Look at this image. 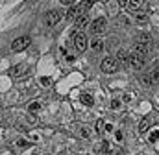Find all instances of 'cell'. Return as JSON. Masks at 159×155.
I'll list each match as a JSON object with an SVG mask.
<instances>
[{"label": "cell", "mask_w": 159, "mask_h": 155, "mask_svg": "<svg viewBox=\"0 0 159 155\" xmlns=\"http://www.w3.org/2000/svg\"><path fill=\"white\" fill-rule=\"evenodd\" d=\"M61 4H63V6H67V8H72L76 2H71V0H61Z\"/></svg>", "instance_id": "obj_20"}, {"label": "cell", "mask_w": 159, "mask_h": 155, "mask_svg": "<svg viewBox=\"0 0 159 155\" xmlns=\"http://www.w3.org/2000/svg\"><path fill=\"white\" fill-rule=\"evenodd\" d=\"M100 68H102V72H106V74L117 72V70H118V61H117V57H106V59L102 61Z\"/></svg>", "instance_id": "obj_2"}, {"label": "cell", "mask_w": 159, "mask_h": 155, "mask_svg": "<svg viewBox=\"0 0 159 155\" xmlns=\"http://www.w3.org/2000/svg\"><path fill=\"white\" fill-rule=\"evenodd\" d=\"M26 70H28V68L24 67V65H15V67L9 68V76L15 78V79H21V78H24Z\"/></svg>", "instance_id": "obj_7"}, {"label": "cell", "mask_w": 159, "mask_h": 155, "mask_svg": "<svg viewBox=\"0 0 159 155\" xmlns=\"http://www.w3.org/2000/svg\"><path fill=\"white\" fill-rule=\"evenodd\" d=\"M28 122H30V124H35V122H37V118L33 116L32 113H30V114H28Z\"/></svg>", "instance_id": "obj_22"}, {"label": "cell", "mask_w": 159, "mask_h": 155, "mask_svg": "<svg viewBox=\"0 0 159 155\" xmlns=\"http://www.w3.org/2000/svg\"><path fill=\"white\" fill-rule=\"evenodd\" d=\"M17 144H19L21 148H28V146H30V142H26V141H17Z\"/></svg>", "instance_id": "obj_21"}, {"label": "cell", "mask_w": 159, "mask_h": 155, "mask_svg": "<svg viewBox=\"0 0 159 155\" xmlns=\"http://www.w3.org/2000/svg\"><path fill=\"white\" fill-rule=\"evenodd\" d=\"M159 138V129H153V131L150 133V142H156Z\"/></svg>", "instance_id": "obj_19"}, {"label": "cell", "mask_w": 159, "mask_h": 155, "mask_svg": "<svg viewBox=\"0 0 159 155\" xmlns=\"http://www.w3.org/2000/svg\"><path fill=\"white\" fill-rule=\"evenodd\" d=\"M32 43V39H30L28 35H24V37H17L15 41L11 43V50L13 52H22L24 48H28V44Z\"/></svg>", "instance_id": "obj_5"}, {"label": "cell", "mask_w": 159, "mask_h": 155, "mask_svg": "<svg viewBox=\"0 0 159 155\" xmlns=\"http://www.w3.org/2000/svg\"><path fill=\"white\" fill-rule=\"evenodd\" d=\"M128 52L126 50H118V54H117V61H120V63H126L128 65Z\"/></svg>", "instance_id": "obj_14"}, {"label": "cell", "mask_w": 159, "mask_h": 155, "mask_svg": "<svg viewBox=\"0 0 159 155\" xmlns=\"http://www.w3.org/2000/svg\"><path fill=\"white\" fill-rule=\"evenodd\" d=\"M104 129H106V131H109V133H113V126H111V124H106V126H104Z\"/></svg>", "instance_id": "obj_26"}, {"label": "cell", "mask_w": 159, "mask_h": 155, "mask_svg": "<svg viewBox=\"0 0 159 155\" xmlns=\"http://www.w3.org/2000/svg\"><path fill=\"white\" fill-rule=\"evenodd\" d=\"M102 126H104V122H102V120H98V122H96V129H98V131L102 129Z\"/></svg>", "instance_id": "obj_28"}, {"label": "cell", "mask_w": 159, "mask_h": 155, "mask_svg": "<svg viewBox=\"0 0 159 155\" xmlns=\"http://www.w3.org/2000/svg\"><path fill=\"white\" fill-rule=\"evenodd\" d=\"M72 41H74V46H76L80 52H83V50L89 46V41H87V37L83 35V33H74Z\"/></svg>", "instance_id": "obj_6"}, {"label": "cell", "mask_w": 159, "mask_h": 155, "mask_svg": "<svg viewBox=\"0 0 159 155\" xmlns=\"http://www.w3.org/2000/svg\"><path fill=\"white\" fill-rule=\"evenodd\" d=\"M109 149V144H107V141H100L96 144V146H94V152L96 153H106Z\"/></svg>", "instance_id": "obj_10"}, {"label": "cell", "mask_w": 159, "mask_h": 155, "mask_svg": "<svg viewBox=\"0 0 159 155\" xmlns=\"http://www.w3.org/2000/svg\"><path fill=\"white\" fill-rule=\"evenodd\" d=\"M115 137H117V141H122V133H120V131H117Z\"/></svg>", "instance_id": "obj_29"}, {"label": "cell", "mask_w": 159, "mask_h": 155, "mask_svg": "<svg viewBox=\"0 0 159 155\" xmlns=\"http://www.w3.org/2000/svg\"><path fill=\"white\" fill-rule=\"evenodd\" d=\"M74 24H76V28H80V30L85 28L87 24H89V15H87V13H82V15L76 19V22H74Z\"/></svg>", "instance_id": "obj_9"}, {"label": "cell", "mask_w": 159, "mask_h": 155, "mask_svg": "<svg viewBox=\"0 0 159 155\" xmlns=\"http://www.w3.org/2000/svg\"><path fill=\"white\" fill-rule=\"evenodd\" d=\"M111 107H113V109H118V107H120V102H118V100H113V102H111Z\"/></svg>", "instance_id": "obj_23"}, {"label": "cell", "mask_w": 159, "mask_h": 155, "mask_svg": "<svg viewBox=\"0 0 159 155\" xmlns=\"http://www.w3.org/2000/svg\"><path fill=\"white\" fill-rule=\"evenodd\" d=\"M146 21H148V15L142 13V11H139L137 13V22H146Z\"/></svg>", "instance_id": "obj_18"}, {"label": "cell", "mask_w": 159, "mask_h": 155, "mask_svg": "<svg viewBox=\"0 0 159 155\" xmlns=\"http://www.w3.org/2000/svg\"><path fill=\"white\" fill-rule=\"evenodd\" d=\"M80 102H82L83 105L91 107L93 103H94V100H93V96H91V94H82V96H80Z\"/></svg>", "instance_id": "obj_11"}, {"label": "cell", "mask_w": 159, "mask_h": 155, "mask_svg": "<svg viewBox=\"0 0 159 155\" xmlns=\"http://www.w3.org/2000/svg\"><path fill=\"white\" fill-rule=\"evenodd\" d=\"M91 48L93 50H102L104 48V41L102 39H94V41H91Z\"/></svg>", "instance_id": "obj_16"}, {"label": "cell", "mask_w": 159, "mask_h": 155, "mask_svg": "<svg viewBox=\"0 0 159 155\" xmlns=\"http://www.w3.org/2000/svg\"><path fill=\"white\" fill-rule=\"evenodd\" d=\"M150 76H152V79H153V83H159V61L153 65V68H152Z\"/></svg>", "instance_id": "obj_12"}, {"label": "cell", "mask_w": 159, "mask_h": 155, "mask_svg": "<svg viewBox=\"0 0 159 155\" xmlns=\"http://www.w3.org/2000/svg\"><path fill=\"white\" fill-rule=\"evenodd\" d=\"M39 109H41V103H39V102H32V103H30V107H28V111L30 113H35V111H39Z\"/></svg>", "instance_id": "obj_17"}, {"label": "cell", "mask_w": 159, "mask_h": 155, "mask_svg": "<svg viewBox=\"0 0 159 155\" xmlns=\"http://www.w3.org/2000/svg\"><path fill=\"white\" fill-rule=\"evenodd\" d=\"M65 59H67L68 63H74V59H76V57H74L72 54H67V56H65Z\"/></svg>", "instance_id": "obj_24"}, {"label": "cell", "mask_w": 159, "mask_h": 155, "mask_svg": "<svg viewBox=\"0 0 159 155\" xmlns=\"http://www.w3.org/2000/svg\"><path fill=\"white\" fill-rule=\"evenodd\" d=\"M59 21H61V13H59L57 9H48V11L44 13V24H46V26H56Z\"/></svg>", "instance_id": "obj_4"}, {"label": "cell", "mask_w": 159, "mask_h": 155, "mask_svg": "<svg viewBox=\"0 0 159 155\" xmlns=\"http://www.w3.org/2000/svg\"><path fill=\"white\" fill-rule=\"evenodd\" d=\"M135 44H144V46H152V37L146 33H139L135 37Z\"/></svg>", "instance_id": "obj_8"}, {"label": "cell", "mask_w": 159, "mask_h": 155, "mask_svg": "<svg viewBox=\"0 0 159 155\" xmlns=\"http://www.w3.org/2000/svg\"><path fill=\"white\" fill-rule=\"evenodd\" d=\"M82 137H83V138H87V137H89V129H87V127H83V129H82Z\"/></svg>", "instance_id": "obj_25"}, {"label": "cell", "mask_w": 159, "mask_h": 155, "mask_svg": "<svg viewBox=\"0 0 159 155\" xmlns=\"http://www.w3.org/2000/svg\"><path fill=\"white\" fill-rule=\"evenodd\" d=\"M141 81L144 83V87H152V85H153V79H152V76H150V72H144V74H142Z\"/></svg>", "instance_id": "obj_13"}, {"label": "cell", "mask_w": 159, "mask_h": 155, "mask_svg": "<svg viewBox=\"0 0 159 155\" xmlns=\"http://www.w3.org/2000/svg\"><path fill=\"white\" fill-rule=\"evenodd\" d=\"M106 28H107V19H106V17H98L96 21L91 22V28H89V32H91L93 35H100V33L106 32Z\"/></svg>", "instance_id": "obj_1"}, {"label": "cell", "mask_w": 159, "mask_h": 155, "mask_svg": "<svg viewBox=\"0 0 159 155\" xmlns=\"http://www.w3.org/2000/svg\"><path fill=\"white\" fill-rule=\"evenodd\" d=\"M148 127H150V120H148V118H142L141 124H139V131L144 133V131H148Z\"/></svg>", "instance_id": "obj_15"}, {"label": "cell", "mask_w": 159, "mask_h": 155, "mask_svg": "<svg viewBox=\"0 0 159 155\" xmlns=\"http://www.w3.org/2000/svg\"><path fill=\"white\" fill-rule=\"evenodd\" d=\"M146 59L142 56H139V54H130V57H128V67L133 68V70H141L142 67H144Z\"/></svg>", "instance_id": "obj_3"}, {"label": "cell", "mask_w": 159, "mask_h": 155, "mask_svg": "<svg viewBox=\"0 0 159 155\" xmlns=\"http://www.w3.org/2000/svg\"><path fill=\"white\" fill-rule=\"evenodd\" d=\"M41 83L43 85H50V78H41Z\"/></svg>", "instance_id": "obj_27"}]
</instances>
